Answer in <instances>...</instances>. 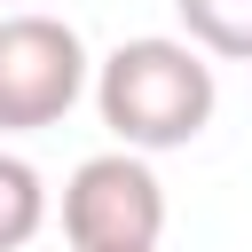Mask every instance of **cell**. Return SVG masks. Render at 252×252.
<instances>
[{
    "label": "cell",
    "mask_w": 252,
    "mask_h": 252,
    "mask_svg": "<svg viewBox=\"0 0 252 252\" xmlns=\"http://www.w3.org/2000/svg\"><path fill=\"white\" fill-rule=\"evenodd\" d=\"M94 110L102 126L118 134V150H189L213 110H220V79L213 63L189 47V39H165V32H142V39H118L102 63H94Z\"/></svg>",
    "instance_id": "1"
},
{
    "label": "cell",
    "mask_w": 252,
    "mask_h": 252,
    "mask_svg": "<svg viewBox=\"0 0 252 252\" xmlns=\"http://www.w3.org/2000/svg\"><path fill=\"white\" fill-rule=\"evenodd\" d=\"M63 236L71 252H158L165 236V181L142 150H94L63 181Z\"/></svg>",
    "instance_id": "2"
},
{
    "label": "cell",
    "mask_w": 252,
    "mask_h": 252,
    "mask_svg": "<svg viewBox=\"0 0 252 252\" xmlns=\"http://www.w3.org/2000/svg\"><path fill=\"white\" fill-rule=\"evenodd\" d=\"M87 79H94V55L63 16H39V8L0 16V134L63 126Z\"/></svg>",
    "instance_id": "3"
},
{
    "label": "cell",
    "mask_w": 252,
    "mask_h": 252,
    "mask_svg": "<svg viewBox=\"0 0 252 252\" xmlns=\"http://www.w3.org/2000/svg\"><path fill=\"white\" fill-rule=\"evenodd\" d=\"M173 16H181L197 55L252 63V0H173Z\"/></svg>",
    "instance_id": "4"
},
{
    "label": "cell",
    "mask_w": 252,
    "mask_h": 252,
    "mask_svg": "<svg viewBox=\"0 0 252 252\" xmlns=\"http://www.w3.org/2000/svg\"><path fill=\"white\" fill-rule=\"evenodd\" d=\"M39 228H47V181L32 158L0 150V252H24Z\"/></svg>",
    "instance_id": "5"
}]
</instances>
